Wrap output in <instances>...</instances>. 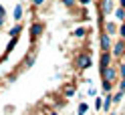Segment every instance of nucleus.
Listing matches in <instances>:
<instances>
[{
	"label": "nucleus",
	"mask_w": 125,
	"mask_h": 115,
	"mask_svg": "<svg viewBox=\"0 0 125 115\" xmlns=\"http://www.w3.org/2000/svg\"><path fill=\"white\" fill-rule=\"evenodd\" d=\"M75 65H77V69H79V71H87V69L93 65V57L89 55V52H81V55L77 57Z\"/></svg>",
	"instance_id": "1"
},
{
	"label": "nucleus",
	"mask_w": 125,
	"mask_h": 115,
	"mask_svg": "<svg viewBox=\"0 0 125 115\" xmlns=\"http://www.w3.org/2000/svg\"><path fill=\"white\" fill-rule=\"evenodd\" d=\"M101 77H103V81H109V83H113V85H115V83L119 81L121 75H119V69H115V67L111 65V67H107L105 71L101 73Z\"/></svg>",
	"instance_id": "2"
},
{
	"label": "nucleus",
	"mask_w": 125,
	"mask_h": 115,
	"mask_svg": "<svg viewBox=\"0 0 125 115\" xmlns=\"http://www.w3.org/2000/svg\"><path fill=\"white\" fill-rule=\"evenodd\" d=\"M111 55L113 57H123L125 55V38H119V41L111 47Z\"/></svg>",
	"instance_id": "3"
},
{
	"label": "nucleus",
	"mask_w": 125,
	"mask_h": 115,
	"mask_svg": "<svg viewBox=\"0 0 125 115\" xmlns=\"http://www.w3.org/2000/svg\"><path fill=\"white\" fill-rule=\"evenodd\" d=\"M111 57H113L111 51H101V61H99V63H101L99 65L101 67V73H103L107 67H111Z\"/></svg>",
	"instance_id": "4"
},
{
	"label": "nucleus",
	"mask_w": 125,
	"mask_h": 115,
	"mask_svg": "<svg viewBox=\"0 0 125 115\" xmlns=\"http://www.w3.org/2000/svg\"><path fill=\"white\" fill-rule=\"evenodd\" d=\"M99 8H101V14H111L115 12V4H113V0H101L99 2Z\"/></svg>",
	"instance_id": "5"
},
{
	"label": "nucleus",
	"mask_w": 125,
	"mask_h": 115,
	"mask_svg": "<svg viewBox=\"0 0 125 115\" xmlns=\"http://www.w3.org/2000/svg\"><path fill=\"white\" fill-rule=\"evenodd\" d=\"M99 42H101V51H111V34H107V32H101V38H99Z\"/></svg>",
	"instance_id": "6"
},
{
	"label": "nucleus",
	"mask_w": 125,
	"mask_h": 115,
	"mask_svg": "<svg viewBox=\"0 0 125 115\" xmlns=\"http://www.w3.org/2000/svg\"><path fill=\"white\" fill-rule=\"evenodd\" d=\"M42 30H44V24H42V22H38V20H36L34 24L30 26V38L34 41L36 36H41V34H42Z\"/></svg>",
	"instance_id": "7"
},
{
	"label": "nucleus",
	"mask_w": 125,
	"mask_h": 115,
	"mask_svg": "<svg viewBox=\"0 0 125 115\" xmlns=\"http://www.w3.org/2000/svg\"><path fill=\"white\" fill-rule=\"evenodd\" d=\"M103 28H105V32H107V34H115V32H119V28H117L115 22H105Z\"/></svg>",
	"instance_id": "8"
},
{
	"label": "nucleus",
	"mask_w": 125,
	"mask_h": 115,
	"mask_svg": "<svg viewBox=\"0 0 125 115\" xmlns=\"http://www.w3.org/2000/svg\"><path fill=\"white\" fill-rule=\"evenodd\" d=\"M75 91H77V87L71 83V85H67L65 89H62V97H67V99H69V97H73V95H75Z\"/></svg>",
	"instance_id": "9"
},
{
	"label": "nucleus",
	"mask_w": 125,
	"mask_h": 115,
	"mask_svg": "<svg viewBox=\"0 0 125 115\" xmlns=\"http://www.w3.org/2000/svg\"><path fill=\"white\" fill-rule=\"evenodd\" d=\"M111 103H113V95L107 93V97H103V111H105V113H109V109H111Z\"/></svg>",
	"instance_id": "10"
},
{
	"label": "nucleus",
	"mask_w": 125,
	"mask_h": 115,
	"mask_svg": "<svg viewBox=\"0 0 125 115\" xmlns=\"http://www.w3.org/2000/svg\"><path fill=\"white\" fill-rule=\"evenodd\" d=\"M22 12H24V10H22V4H16V8H14L12 18L16 20V22H20V20H22Z\"/></svg>",
	"instance_id": "11"
},
{
	"label": "nucleus",
	"mask_w": 125,
	"mask_h": 115,
	"mask_svg": "<svg viewBox=\"0 0 125 115\" xmlns=\"http://www.w3.org/2000/svg\"><path fill=\"white\" fill-rule=\"evenodd\" d=\"M115 18L125 22V8H123V6H117V8H115Z\"/></svg>",
	"instance_id": "12"
},
{
	"label": "nucleus",
	"mask_w": 125,
	"mask_h": 115,
	"mask_svg": "<svg viewBox=\"0 0 125 115\" xmlns=\"http://www.w3.org/2000/svg\"><path fill=\"white\" fill-rule=\"evenodd\" d=\"M20 30H22V24L18 22V24H14V26L10 28V36H18V34H20Z\"/></svg>",
	"instance_id": "13"
},
{
	"label": "nucleus",
	"mask_w": 125,
	"mask_h": 115,
	"mask_svg": "<svg viewBox=\"0 0 125 115\" xmlns=\"http://www.w3.org/2000/svg\"><path fill=\"white\" fill-rule=\"evenodd\" d=\"M85 34H87V28H83V26H79V28L75 30V36H77V38H83Z\"/></svg>",
	"instance_id": "14"
},
{
	"label": "nucleus",
	"mask_w": 125,
	"mask_h": 115,
	"mask_svg": "<svg viewBox=\"0 0 125 115\" xmlns=\"http://www.w3.org/2000/svg\"><path fill=\"white\" fill-rule=\"evenodd\" d=\"M121 99H123V91H117L113 95V103H121Z\"/></svg>",
	"instance_id": "15"
},
{
	"label": "nucleus",
	"mask_w": 125,
	"mask_h": 115,
	"mask_svg": "<svg viewBox=\"0 0 125 115\" xmlns=\"http://www.w3.org/2000/svg\"><path fill=\"white\" fill-rule=\"evenodd\" d=\"M62 6H67V8H73V6L77 4V0H61Z\"/></svg>",
	"instance_id": "16"
},
{
	"label": "nucleus",
	"mask_w": 125,
	"mask_h": 115,
	"mask_svg": "<svg viewBox=\"0 0 125 115\" xmlns=\"http://www.w3.org/2000/svg\"><path fill=\"white\" fill-rule=\"evenodd\" d=\"M87 109H89L87 103H81V105H79V115H85V113H87Z\"/></svg>",
	"instance_id": "17"
},
{
	"label": "nucleus",
	"mask_w": 125,
	"mask_h": 115,
	"mask_svg": "<svg viewBox=\"0 0 125 115\" xmlns=\"http://www.w3.org/2000/svg\"><path fill=\"white\" fill-rule=\"evenodd\" d=\"M117 34H119V38H125V22L119 26V32H117Z\"/></svg>",
	"instance_id": "18"
},
{
	"label": "nucleus",
	"mask_w": 125,
	"mask_h": 115,
	"mask_svg": "<svg viewBox=\"0 0 125 115\" xmlns=\"http://www.w3.org/2000/svg\"><path fill=\"white\" fill-rule=\"evenodd\" d=\"M95 109H103V99L97 97V101H95Z\"/></svg>",
	"instance_id": "19"
},
{
	"label": "nucleus",
	"mask_w": 125,
	"mask_h": 115,
	"mask_svg": "<svg viewBox=\"0 0 125 115\" xmlns=\"http://www.w3.org/2000/svg\"><path fill=\"white\" fill-rule=\"evenodd\" d=\"M42 4H44V0H32V6H34V8H41Z\"/></svg>",
	"instance_id": "20"
},
{
	"label": "nucleus",
	"mask_w": 125,
	"mask_h": 115,
	"mask_svg": "<svg viewBox=\"0 0 125 115\" xmlns=\"http://www.w3.org/2000/svg\"><path fill=\"white\" fill-rule=\"evenodd\" d=\"M4 14H6V10H4V6L0 4V16H4Z\"/></svg>",
	"instance_id": "21"
},
{
	"label": "nucleus",
	"mask_w": 125,
	"mask_h": 115,
	"mask_svg": "<svg viewBox=\"0 0 125 115\" xmlns=\"http://www.w3.org/2000/svg\"><path fill=\"white\" fill-rule=\"evenodd\" d=\"M79 2H81V4H89L91 0H79Z\"/></svg>",
	"instance_id": "22"
},
{
	"label": "nucleus",
	"mask_w": 125,
	"mask_h": 115,
	"mask_svg": "<svg viewBox=\"0 0 125 115\" xmlns=\"http://www.w3.org/2000/svg\"><path fill=\"white\" fill-rule=\"evenodd\" d=\"M119 6H123V8H125V0H119Z\"/></svg>",
	"instance_id": "23"
},
{
	"label": "nucleus",
	"mask_w": 125,
	"mask_h": 115,
	"mask_svg": "<svg viewBox=\"0 0 125 115\" xmlns=\"http://www.w3.org/2000/svg\"><path fill=\"white\" fill-rule=\"evenodd\" d=\"M121 61H123V63H125V55H123V57H121Z\"/></svg>",
	"instance_id": "24"
},
{
	"label": "nucleus",
	"mask_w": 125,
	"mask_h": 115,
	"mask_svg": "<svg viewBox=\"0 0 125 115\" xmlns=\"http://www.w3.org/2000/svg\"><path fill=\"white\" fill-rule=\"evenodd\" d=\"M51 115H57V113H51Z\"/></svg>",
	"instance_id": "25"
}]
</instances>
